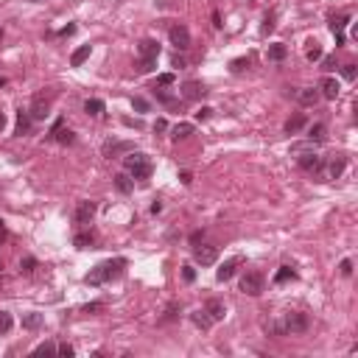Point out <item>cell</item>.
I'll return each instance as SVG.
<instances>
[{
	"mask_svg": "<svg viewBox=\"0 0 358 358\" xmlns=\"http://www.w3.org/2000/svg\"><path fill=\"white\" fill-rule=\"evenodd\" d=\"M196 261H199L201 266H210V263L219 261V249L216 246H199L196 249Z\"/></svg>",
	"mask_w": 358,
	"mask_h": 358,
	"instance_id": "obj_12",
	"label": "cell"
},
{
	"mask_svg": "<svg viewBox=\"0 0 358 358\" xmlns=\"http://www.w3.org/2000/svg\"><path fill=\"white\" fill-rule=\"evenodd\" d=\"M302 126H305V115H294V118L285 121V132H288V134H297Z\"/></svg>",
	"mask_w": 358,
	"mask_h": 358,
	"instance_id": "obj_22",
	"label": "cell"
},
{
	"mask_svg": "<svg viewBox=\"0 0 358 358\" xmlns=\"http://www.w3.org/2000/svg\"><path fill=\"white\" fill-rule=\"evenodd\" d=\"M12 328H14V319H12V314H9V311H0V336H6Z\"/></svg>",
	"mask_w": 358,
	"mask_h": 358,
	"instance_id": "obj_29",
	"label": "cell"
},
{
	"mask_svg": "<svg viewBox=\"0 0 358 358\" xmlns=\"http://www.w3.org/2000/svg\"><path fill=\"white\" fill-rule=\"evenodd\" d=\"M168 39H171V45H174L176 50H188L190 48V31L185 28L182 23L171 25V28H168Z\"/></svg>",
	"mask_w": 358,
	"mask_h": 358,
	"instance_id": "obj_6",
	"label": "cell"
},
{
	"mask_svg": "<svg viewBox=\"0 0 358 358\" xmlns=\"http://www.w3.org/2000/svg\"><path fill=\"white\" fill-rule=\"evenodd\" d=\"M241 263H243V258H230V261H227L224 266H221L219 272H216V277H219L221 283H227V280H230L232 274L238 272V266H241Z\"/></svg>",
	"mask_w": 358,
	"mask_h": 358,
	"instance_id": "obj_10",
	"label": "cell"
},
{
	"mask_svg": "<svg viewBox=\"0 0 358 358\" xmlns=\"http://www.w3.org/2000/svg\"><path fill=\"white\" fill-rule=\"evenodd\" d=\"M98 311H104L101 302H92V305H84V314H98Z\"/></svg>",
	"mask_w": 358,
	"mask_h": 358,
	"instance_id": "obj_45",
	"label": "cell"
},
{
	"mask_svg": "<svg viewBox=\"0 0 358 358\" xmlns=\"http://www.w3.org/2000/svg\"><path fill=\"white\" fill-rule=\"evenodd\" d=\"M179 179H182V182H185V185H190V182H193V176H190V174H188V171H182V176H179Z\"/></svg>",
	"mask_w": 358,
	"mask_h": 358,
	"instance_id": "obj_48",
	"label": "cell"
},
{
	"mask_svg": "<svg viewBox=\"0 0 358 358\" xmlns=\"http://www.w3.org/2000/svg\"><path fill=\"white\" fill-rule=\"evenodd\" d=\"M56 352V347L50 344V341H45V344H39L37 350H34V355H54Z\"/></svg>",
	"mask_w": 358,
	"mask_h": 358,
	"instance_id": "obj_34",
	"label": "cell"
},
{
	"mask_svg": "<svg viewBox=\"0 0 358 358\" xmlns=\"http://www.w3.org/2000/svg\"><path fill=\"white\" fill-rule=\"evenodd\" d=\"M118 151H132V143H107V146H104V154H107V157H112V154H118Z\"/></svg>",
	"mask_w": 358,
	"mask_h": 358,
	"instance_id": "obj_26",
	"label": "cell"
},
{
	"mask_svg": "<svg viewBox=\"0 0 358 358\" xmlns=\"http://www.w3.org/2000/svg\"><path fill=\"white\" fill-rule=\"evenodd\" d=\"M154 62H157V59H143L137 70H140V73H151V70H154Z\"/></svg>",
	"mask_w": 358,
	"mask_h": 358,
	"instance_id": "obj_38",
	"label": "cell"
},
{
	"mask_svg": "<svg viewBox=\"0 0 358 358\" xmlns=\"http://www.w3.org/2000/svg\"><path fill=\"white\" fill-rule=\"evenodd\" d=\"M341 73H344V79H355V65H344V70H341Z\"/></svg>",
	"mask_w": 358,
	"mask_h": 358,
	"instance_id": "obj_44",
	"label": "cell"
},
{
	"mask_svg": "<svg viewBox=\"0 0 358 358\" xmlns=\"http://www.w3.org/2000/svg\"><path fill=\"white\" fill-rule=\"evenodd\" d=\"M305 45H308V48H305V59H308V62H319L322 59V45L316 42V39H308Z\"/></svg>",
	"mask_w": 358,
	"mask_h": 358,
	"instance_id": "obj_21",
	"label": "cell"
},
{
	"mask_svg": "<svg viewBox=\"0 0 358 358\" xmlns=\"http://www.w3.org/2000/svg\"><path fill=\"white\" fill-rule=\"evenodd\" d=\"M249 3H258V0H249Z\"/></svg>",
	"mask_w": 358,
	"mask_h": 358,
	"instance_id": "obj_53",
	"label": "cell"
},
{
	"mask_svg": "<svg viewBox=\"0 0 358 358\" xmlns=\"http://www.w3.org/2000/svg\"><path fill=\"white\" fill-rule=\"evenodd\" d=\"M299 168H302V171H319L322 160L316 157V154H302V157H299Z\"/></svg>",
	"mask_w": 358,
	"mask_h": 358,
	"instance_id": "obj_19",
	"label": "cell"
},
{
	"mask_svg": "<svg viewBox=\"0 0 358 358\" xmlns=\"http://www.w3.org/2000/svg\"><path fill=\"white\" fill-rule=\"evenodd\" d=\"M115 188L121 190V193H132L134 185H132V179H129L126 174H118V176H115Z\"/></svg>",
	"mask_w": 358,
	"mask_h": 358,
	"instance_id": "obj_28",
	"label": "cell"
},
{
	"mask_svg": "<svg viewBox=\"0 0 358 358\" xmlns=\"http://www.w3.org/2000/svg\"><path fill=\"white\" fill-rule=\"evenodd\" d=\"M308 140H311V143H322V140H325V126H322V123L311 126L308 129Z\"/></svg>",
	"mask_w": 358,
	"mask_h": 358,
	"instance_id": "obj_31",
	"label": "cell"
},
{
	"mask_svg": "<svg viewBox=\"0 0 358 358\" xmlns=\"http://www.w3.org/2000/svg\"><path fill=\"white\" fill-rule=\"evenodd\" d=\"M23 328H28V330L42 328V314H28V316H23Z\"/></svg>",
	"mask_w": 358,
	"mask_h": 358,
	"instance_id": "obj_27",
	"label": "cell"
},
{
	"mask_svg": "<svg viewBox=\"0 0 358 358\" xmlns=\"http://www.w3.org/2000/svg\"><path fill=\"white\" fill-rule=\"evenodd\" d=\"M132 107L137 112H148V101H146V98H132Z\"/></svg>",
	"mask_w": 358,
	"mask_h": 358,
	"instance_id": "obj_36",
	"label": "cell"
},
{
	"mask_svg": "<svg viewBox=\"0 0 358 358\" xmlns=\"http://www.w3.org/2000/svg\"><path fill=\"white\" fill-rule=\"evenodd\" d=\"M344 157H336L333 160V163H330V176H333V179H339V176H341V171H344Z\"/></svg>",
	"mask_w": 358,
	"mask_h": 358,
	"instance_id": "obj_33",
	"label": "cell"
},
{
	"mask_svg": "<svg viewBox=\"0 0 358 358\" xmlns=\"http://www.w3.org/2000/svg\"><path fill=\"white\" fill-rule=\"evenodd\" d=\"M168 84H174V73H163V76H157V87H168Z\"/></svg>",
	"mask_w": 358,
	"mask_h": 358,
	"instance_id": "obj_39",
	"label": "cell"
},
{
	"mask_svg": "<svg viewBox=\"0 0 358 358\" xmlns=\"http://www.w3.org/2000/svg\"><path fill=\"white\" fill-rule=\"evenodd\" d=\"M90 54H92V45H81V48L76 50L73 56H70V65H73V67H81L87 59H90Z\"/></svg>",
	"mask_w": 358,
	"mask_h": 358,
	"instance_id": "obj_18",
	"label": "cell"
},
{
	"mask_svg": "<svg viewBox=\"0 0 358 358\" xmlns=\"http://www.w3.org/2000/svg\"><path fill=\"white\" fill-rule=\"evenodd\" d=\"M285 56H288V48H285L283 42H274V45H269V48H266V59L269 62H283Z\"/></svg>",
	"mask_w": 358,
	"mask_h": 358,
	"instance_id": "obj_15",
	"label": "cell"
},
{
	"mask_svg": "<svg viewBox=\"0 0 358 358\" xmlns=\"http://www.w3.org/2000/svg\"><path fill=\"white\" fill-rule=\"evenodd\" d=\"M319 95L322 98H328V101H336V98H339V90H341V87H339V81H336L333 79V76H325V79H322L319 81Z\"/></svg>",
	"mask_w": 358,
	"mask_h": 358,
	"instance_id": "obj_8",
	"label": "cell"
},
{
	"mask_svg": "<svg viewBox=\"0 0 358 358\" xmlns=\"http://www.w3.org/2000/svg\"><path fill=\"white\" fill-rule=\"evenodd\" d=\"M56 101V90H42L34 95V101H31V118L34 121H42L45 115L50 112V104Z\"/></svg>",
	"mask_w": 358,
	"mask_h": 358,
	"instance_id": "obj_4",
	"label": "cell"
},
{
	"mask_svg": "<svg viewBox=\"0 0 358 358\" xmlns=\"http://www.w3.org/2000/svg\"><path fill=\"white\" fill-rule=\"evenodd\" d=\"M190 322H193V325H196L199 330H210V328H213V319L207 316V311H204V308L193 311V314H190Z\"/></svg>",
	"mask_w": 358,
	"mask_h": 358,
	"instance_id": "obj_14",
	"label": "cell"
},
{
	"mask_svg": "<svg viewBox=\"0 0 358 358\" xmlns=\"http://www.w3.org/2000/svg\"><path fill=\"white\" fill-rule=\"evenodd\" d=\"M274 28H277V12H274V9H272V12H266V14H263V25H261V34H263V37H269V34H272Z\"/></svg>",
	"mask_w": 358,
	"mask_h": 358,
	"instance_id": "obj_17",
	"label": "cell"
},
{
	"mask_svg": "<svg viewBox=\"0 0 358 358\" xmlns=\"http://www.w3.org/2000/svg\"><path fill=\"white\" fill-rule=\"evenodd\" d=\"M0 39H3V28H0Z\"/></svg>",
	"mask_w": 358,
	"mask_h": 358,
	"instance_id": "obj_52",
	"label": "cell"
},
{
	"mask_svg": "<svg viewBox=\"0 0 358 358\" xmlns=\"http://www.w3.org/2000/svg\"><path fill=\"white\" fill-rule=\"evenodd\" d=\"M299 101H302L305 107H314V104L319 101V90H314V87H311V90H302L299 92Z\"/></svg>",
	"mask_w": 358,
	"mask_h": 358,
	"instance_id": "obj_30",
	"label": "cell"
},
{
	"mask_svg": "<svg viewBox=\"0 0 358 358\" xmlns=\"http://www.w3.org/2000/svg\"><path fill=\"white\" fill-rule=\"evenodd\" d=\"M54 134H56V140H59L62 146H70V143L76 140V134L70 132V129H59V123H56V132Z\"/></svg>",
	"mask_w": 358,
	"mask_h": 358,
	"instance_id": "obj_25",
	"label": "cell"
},
{
	"mask_svg": "<svg viewBox=\"0 0 358 358\" xmlns=\"http://www.w3.org/2000/svg\"><path fill=\"white\" fill-rule=\"evenodd\" d=\"M137 50H140V56H143V59H157V56H160L157 39H140Z\"/></svg>",
	"mask_w": 358,
	"mask_h": 358,
	"instance_id": "obj_13",
	"label": "cell"
},
{
	"mask_svg": "<svg viewBox=\"0 0 358 358\" xmlns=\"http://www.w3.org/2000/svg\"><path fill=\"white\" fill-rule=\"evenodd\" d=\"M182 280H185V283H193V280H196V269L193 266H185L182 269Z\"/></svg>",
	"mask_w": 358,
	"mask_h": 358,
	"instance_id": "obj_40",
	"label": "cell"
},
{
	"mask_svg": "<svg viewBox=\"0 0 358 358\" xmlns=\"http://www.w3.org/2000/svg\"><path fill=\"white\" fill-rule=\"evenodd\" d=\"M243 67H249V59H235L232 62V73H241Z\"/></svg>",
	"mask_w": 358,
	"mask_h": 358,
	"instance_id": "obj_41",
	"label": "cell"
},
{
	"mask_svg": "<svg viewBox=\"0 0 358 358\" xmlns=\"http://www.w3.org/2000/svg\"><path fill=\"white\" fill-rule=\"evenodd\" d=\"M171 67H185V59L179 54H174V56H171Z\"/></svg>",
	"mask_w": 358,
	"mask_h": 358,
	"instance_id": "obj_46",
	"label": "cell"
},
{
	"mask_svg": "<svg viewBox=\"0 0 358 358\" xmlns=\"http://www.w3.org/2000/svg\"><path fill=\"white\" fill-rule=\"evenodd\" d=\"M56 352H59V355H65V358H70V355H73V347H70V344H59V347H56Z\"/></svg>",
	"mask_w": 358,
	"mask_h": 358,
	"instance_id": "obj_42",
	"label": "cell"
},
{
	"mask_svg": "<svg viewBox=\"0 0 358 358\" xmlns=\"http://www.w3.org/2000/svg\"><path fill=\"white\" fill-rule=\"evenodd\" d=\"M165 129H168V123H165V121H157V123H154V132H165Z\"/></svg>",
	"mask_w": 358,
	"mask_h": 358,
	"instance_id": "obj_47",
	"label": "cell"
},
{
	"mask_svg": "<svg viewBox=\"0 0 358 358\" xmlns=\"http://www.w3.org/2000/svg\"><path fill=\"white\" fill-rule=\"evenodd\" d=\"M154 3H157L160 9H171V0H154Z\"/></svg>",
	"mask_w": 358,
	"mask_h": 358,
	"instance_id": "obj_49",
	"label": "cell"
},
{
	"mask_svg": "<svg viewBox=\"0 0 358 358\" xmlns=\"http://www.w3.org/2000/svg\"><path fill=\"white\" fill-rule=\"evenodd\" d=\"M28 129H31V118L25 115V112H20V118H17V137L28 134Z\"/></svg>",
	"mask_w": 358,
	"mask_h": 358,
	"instance_id": "obj_32",
	"label": "cell"
},
{
	"mask_svg": "<svg viewBox=\"0 0 358 358\" xmlns=\"http://www.w3.org/2000/svg\"><path fill=\"white\" fill-rule=\"evenodd\" d=\"M190 134H193V126H190V123H176V126L171 129V137H174L176 143L185 140V137H190Z\"/></svg>",
	"mask_w": 358,
	"mask_h": 358,
	"instance_id": "obj_20",
	"label": "cell"
},
{
	"mask_svg": "<svg viewBox=\"0 0 358 358\" xmlns=\"http://www.w3.org/2000/svg\"><path fill=\"white\" fill-rule=\"evenodd\" d=\"M76 246H79V249H87V246H90V243H92V235H76Z\"/></svg>",
	"mask_w": 358,
	"mask_h": 358,
	"instance_id": "obj_37",
	"label": "cell"
},
{
	"mask_svg": "<svg viewBox=\"0 0 358 358\" xmlns=\"http://www.w3.org/2000/svg\"><path fill=\"white\" fill-rule=\"evenodd\" d=\"M263 285H266V280H263L261 272H246L241 277V291L249 294V297H261L263 294Z\"/></svg>",
	"mask_w": 358,
	"mask_h": 358,
	"instance_id": "obj_5",
	"label": "cell"
},
{
	"mask_svg": "<svg viewBox=\"0 0 358 358\" xmlns=\"http://www.w3.org/2000/svg\"><path fill=\"white\" fill-rule=\"evenodd\" d=\"M84 112H87L90 118H98V115L104 112V101H98V98H90V101L84 104Z\"/></svg>",
	"mask_w": 358,
	"mask_h": 358,
	"instance_id": "obj_23",
	"label": "cell"
},
{
	"mask_svg": "<svg viewBox=\"0 0 358 358\" xmlns=\"http://www.w3.org/2000/svg\"><path fill=\"white\" fill-rule=\"evenodd\" d=\"M285 280H297V272H294L291 266H280V272L274 274V283H285Z\"/></svg>",
	"mask_w": 358,
	"mask_h": 358,
	"instance_id": "obj_24",
	"label": "cell"
},
{
	"mask_svg": "<svg viewBox=\"0 0 358 358\" xmlns=\"http://www.w3.org/2000/svg\"><path fill=\"white\" fill-rule=\"evenodd\" d=\"M3 129H6V112L0 110V132H3Z\"/></svg>",
	"mask_w": 358,
	"mask_h": 358,
	"instance_id": "obj_50",
	"label": "cell"
},
{
	"mask_svg": "<svg viewBox=\"0 0 358 358\" xmlns=\"http://www.w3.org/2000/svg\"><path fill=\"white\" fill-rule=\"evenodd\" d=\"M339 272H341V277H350L352 274V261L350 258H344V261L339 263Z\"/></svg>",
	"mask_w": 358,
	"mask_h": 358,
	"instance_id": "obj_35",
	"label": "cell"
},
{
	"mask_svg": "<svg viewBox=\"0 0 358 358\" xmlns=\"http://www.w3.org/2000/svg\"><path fill=\"white\" fill-rule=\"evenodd\" d=\"M280 325H283V333L302 336V333H308V328H311V316L305 314V311H288Z\"/></svg>",
	"mask_w": 358,
	"mask_h": 358,
	"instance_id": "obj_3",
	"label": "cell"
},
{
	"mask_svg": "<svg viewBox=\"0 0 358 358\" xmlns=\"http://www.w3.org/2000/svg\"><path fill=\"white\" fill-rule=\"evenodd\" d=\"M126 269V261L123 258H115V261H107L101 266H95L90 274H87V283L90 285H101V283H110V280H118Z\"/></svg>",
	"mask_w": 358,
	"mask_h": 358,
	"instance_id": "obj_1",
	"label": "cell"
},
{
	"mask_svg": "<svg viewBox=\"0 0 358 358\" xmlns=\"http://www.w3.org/2000/svg\"><path fill=\"white\" fill-rule=\"evenodd\" d=\"M210 115H213V110H210V107H201V110L196 112V121H207Z\"/></svg>",
	"mask_w": 358,
	"mask_h": 358,
	"instance_id": "obj_43",
	"label": "cell"
},
{
	"mask_svg": "<svg viewBox=\"0 0 358 358\" xmlns=\"http://www.w3.org/2000/svg\"><path fill=\"white\" fill-rule=\"evenodd\" d=\"M126 171L134 176V179H140V182H148V179H151V174H154V165H151V160H148L146 154L132 151L126 157Z\"/></svg>",
	"mask_w": 358,
	"mask_h": 358,
	"instance_id": "obj_2",
	"label": "cell"
},
{
	"mask_svg": "<svg viewBox=\"0 0 358 358\" xmlns=\"http://www.w3.org/2000/svg\"><path fill=\"white\" fill-rule=\"evenodd\" d=\"M92 216H95V201H79L76 204V224H90Z\"/></svg>",
	"mask_w": 358,
	"mask_h": 358,
	"instance_id": "obj_7",
	"label": "cell"
},
{
	"mask_svg": "<svg viewBox=\"0 0 358 358\" xmlns=\"http://www.w3.org/2000/svg\"><path fill=\"white\" fill-rule=\"evenodd\" d=\"M182 92H185V98H204V84L201 81H188V84L182 87Z\"/></svg>",
	"mask_w": 358,
	"mask_h": 358,
	"instance_id": "obj_16",
	"label": "cell"
},
{
	"mask_svg": "<svg viewBox=\"0 0 358 358\" xmlns=\"http://www.w3.org/2000/svg\"><path fill=\"white\" fill-rule=\"evenodd\" d=\"M31 3H42V0H31Z\"/></svg>",
	"mask_w": 358,
	"mask_h": 358,
	"instance_id": "obj_51",
	"label": "cell"
},
{
	"mask_svg": "<svg viewBox=\"0 0 358 358\" xmlns=\"http://www.w3.org/2000/svg\"><path fill=\"white\" fill-rule=\"evenodd\" d=\"M204 311H207V316H210L213 322H221L227 316V305L221 302V299H207L204 302Z\"/></svg>",
	"mask_w": 358,
	"mask_h": 358,
	"instance_id": "obj_9",
	"label": "cell"
},
{
	"mask_svg": "<svg viewBox=\"0 0 358 358\" xmlns=\"http://www.w3.org/2000/svg\"><path fill=\"white\" fill-rule=\"evenodd\" d=\"M347 14H333V17H330V31H333V37H336V42H344V34H341V31H344V25H347Z\"/></svg>",
	"mask_w": 358,
	"mask_h": 358,
	"instance_id": "obj_11",
	"label": "cell"
}]
</instances>
